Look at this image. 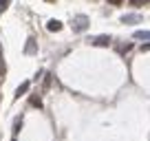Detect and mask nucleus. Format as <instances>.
Segmentation results:
<instances>
[{
  "label": "nucleus",
  "instance_id": "nucleus-10",
  "mask_svg": "<svg viewBox=\"0 0 150 141\" xmlns=\"http://www.w3.org/2000/svg\"><path fill=\"white\" fill-rule=\"evenodd\" d=\"M31 104H33V106H38V108L42 106V102H40V97H33V99H31Z\"/></svg>",
  "mask_w": 150,
  "mask_h": 141
},
{
  "label": "nucleus",
  "instance_id": "nucleus-12",
  "mask_svg": "<svg viewBox=\"0 0 150 141\" xmlns=\"http://www.w3.org/2000/svg\"><path fill=\"white\" fill-rule=\"evenodd\" d=\"M119 51H122V53H128V51H132V44H126V47H122Z\"/></svg>",
  "mask_w": 150,
  "mask_h": 141
},
{
  "label": "nucleus",
  "instance_id": "nucleus-13",
  "mask_svg": "<svg viewBox=\"0 0 150 141\" xmlns=\"http://www.w3.org/2000/svg\"><path fill=\"white\" fill-rule=\"evenodd\" d=\"M110 5H122V0H108Z\"/></svg>",
  "mask_w": 150,
  "mask_h": 141
},
{
  "label": "nucleus",
  "instance_id": "nucleus-1",
  "mask_svg": "<svg viewBox=\"0 0 150 141\" xmlns=\"http://www.w3.org/2000/svg\"><path fill=\"white\" fill-rule=\"evenodd\" d=\"M88 18L86 16H75L73 18V31H77V33H82V31H86L88 29Z\"/></svg>",
  "mask_w": 150,
  "mask_h": 141
},
{
  "label": "nucleus",
  "instance_id": "nucleus-2",
  "mask_svg": "<svg viewBox=\"0 0 150 141\" xmlns=\"http://www.w3.org/2000/svg\"><path fill=\"white\" fill-rule=\"evenodd\" d=\"M88 42L93 44V47H108V44L112 42V38L110 35H95V38H91Z\"/></svg>",
  "mask_w": 150,
  "mask_h": 141
},
{
  "label": "nucleus",
  "instance_id": "nucleus-7",
  "mask_svg": "<svg viewBox=\"0 0 150 141\" xmlns=\"http://www.w3.org/2000/svg\"><path fill=\"white\" fill-rule=\"evenodd\" d=\"M132 38H135V40H148V42H150V31H135V33H132Z\"/></svg>",
  "mask_w": 150,
  "mask_h": 141
},
{
  "label": "nucleus",
  "instance_id": "nucleus-6",
  "mask_svg": "<svg viewBox=\"0 0 150 141\" xmlns=\"http://www.w3.org/2000/svg\"><path fill=\"white\" fill-rule=\"evenodd\" d=\"M47 29H49V31H60V29H62V22L53 18V20H49V22H47Z\"/></svg>",
  "mask_w": 150,
  "mask_h": 141
},
{
  "label": "nucleus",
  "instance_id": "nucleus-8",
  "mask_svg": "<svg viewBox=\"0 0 150 141\" xmlns=\"http://www.w3.org/2000/svg\"><path fill=\"white\" fill-rule=\"evenodd\" d=\"M11 5V0H0V11H7Z\"/></svg>",
  "mask_w": 150,
  "mask_h": 141
},
{
  "label": "nucleus",
  "instance_id": "nucleus-5",
  "mask_svg": "<svg viewBox=\"0 0 150 141\" xmlns=\"http://www.w3.org/2000/svg\"><path fill=\"white\" fill-rule=\"evenodd\" d=\"M35 51H38L35 40H33V38H29V40H27V44H24V53H27V55H33Z\"/></svg>",
  "mask_w": 150,
  "mask_h": 141
},
{
  "label": "nucleus",
  "instance_id": "nucleus-3",
  "mask_svg": "<svg viewBox=\"0 0 150 141\" xmlns=\"http://www.w3.org/2000/svg\"><path fill=\"white\" fill-rule=\"evenodd\" d=\"M137 22H141V16L139 13H126V16H122V24H137Z\"/></svg>",
  "mask_w": 150,
  "mask_h": 141
},
{
  "label": "nucleus",
  "instance_id": "nucleus-4",
  "mask_svg": "<svg viewBox=\"0 0 150 141\" xmlns=\"http://www.w3.org/2000/svg\"><path fill=\"white\" fill-rule=\"evenodd\" d=\"M29 88H31V82H22V84L16 88V97H22V95H27Z\"/></svg>",
  "mask_w": 150,
  "mask_h": 141
},
{
  "label": "nucleus",
  "instance_id": "nucleus-11",
  "mask_svg": "<svg viewBox=\"0 0 150 141\" xmlns=\"http://www.w3.org/2000/svg\"><path fill=\"white\" fill-rule=\"evenodd\" d=\"M150 51V42H146V44H141V53H148Z\"/></svg>",
  "mask_w": 150,
  "mask_h": 141
},
{
  "label": "nucleus",
  "instance_id": "nucleus-9",
  "mask_svg": "<svg viewBox=\"0 0 150 141\" xmlns=\"http://www.w3.org/2000/svg\"><path fill=\"white\" fill-rule=\"evenodd\" d=\"M141 2H144V0H128V5H130V7H139Z\"/></svg>",
  "mask_w": 150,
  "mask_h": 141
}]
</instances>
